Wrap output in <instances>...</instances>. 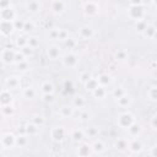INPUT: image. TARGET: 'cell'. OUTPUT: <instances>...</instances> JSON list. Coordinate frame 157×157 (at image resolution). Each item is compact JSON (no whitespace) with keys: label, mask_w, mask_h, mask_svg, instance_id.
I'll list each match as a JSON object with an SVG mask.
<instances>
[{"label":"cell","mask_w":157,"mask_h":157,"mask_svg":"<svg viewBox=\"0 0 157 157\" xmlns=\"http://www.w3.org/2000/svg\"><path fill=\"white\" fill-rule=\"evenodd\" d=\"M31 121H32L33 124L38 125V126L40 128L42 125H44V123H45V119H44L42 115H38V114H36V115H33V117L31 118Z\"/></svg>","instance_id":"40"},{"label":"cell","mask_w":157,"mask_h":157,"mask_svg":"<svg viewBox=\"0 0 157 157\" xmlns=\"http://www.w3.org/2000/svg\"><path fill=\"white\" fill-rule=\"evenodd\" d=\"M33 29H34V23H33L32 21H25V23H23V29H22V32L29 33V32H32Z\"/></svg>","instance_id":"42"},{"label":"cell","mask_w":157,"mask_h":157,"mask_svg":"<svg viewBox=\"0 0 157 157\" xmlns=\"http://www.w3.org/2000/svg\"><path fill=\"white\" fill-rule=\"evenodd\" d=\"M25 44H27V38L25 37H17L15 40V45L17 47V49H20L21 47H23Z\"/></svg>","instance_id":"48"},{"label":"cell","mask_w":157,"mask_h":157,"mask_svg":"<svg viewBox=\"0 0 157 157\" xmlns=\"http://www.w3.org/2000/svg\"><path fill=\"white\" fill-rule=\"evenodd\" d=\"M91 93H92V96H93L94 98H97V99H104L105 96H107V88H105L104 86L98 85Z\"/></svg>","instance_id":"18"},{"label":"cell","mask_w":157,"mask_h":157,"mask_svg":"<svg viewBox=\"0 0 157 157\" xmlns=\"http://www.w3.org/2000/svg\"><path fill=\"white\" fill-rule=\"evenodd\" d=\"M128 132H129V135L131 136V137H136L139 134H140V131H141V128H140V125L139 124H136V123H132L128 129Z\"/></svg>","instance_id":"30"},{"label":"cell","mask_w":157,"mask_h":157,"mask_svg":"<svg viewBox=\"0 0 157 157\" xmlns=\"http://www.w3.org/2000/svg\"><path fill=\"white\" fill-rule=\"evenodd\" d=\"M40 92L42 93H54V85L50 81H43L40 83Z\"/></svg>","instance_id":"27"},{"label":"cell","mask_w":157,"mask_h":157,"mask_svg":"<svg viewBox=\"0 0 157 157\" xmlns=\"http://www.w3.org/2000/svg\"><path fill=\"white\" fill-rule=\"evenodd\" d=\"M4 150V145H2V142H1V140H0V152Z\"/></svg>","instance_id":"58"},{"label":"cell","mask_w":157,"mask_h":157,"mask_svg":"<svg viewBox=\"0 0 157 157\" xmlns=\"http://www.w3.org/2000/svg\"><path fill=\"white\" fill-rule=\"evenodd\" d=\"M131 102H132V98H131V96L128 94V93H125V94H123L121 97L117 98V104H118L119 107H123V108L129 107V105L131 104Z\"/></svg>","instance_id":"19"},{"label":"cell","mask_w":157,"mask_h":157,"mask_svg":"<svg viewBox=\"0 0 157 157\" xmlns=\"http://www.w3.org/2000/svg\"><path fill=\"white\" fill-rule=\"evenodd\" d=\"M0 108H1L2 115H5V117H11V115H13V113H15V109H13V107H12L11 104L2 105V107H0Z\"/></svg>","instance_id":"37"},{"label":"cell","mask_w":157,"mask_h":157,"mask_svg":"<svg viewBox=\"0 0 157 157\" xmlns=\"http://www.w3.org/2000/svg\"><path fill=\"white\" fill-rule=\"evenodd\" d=\"M85 131V136L87 135L88 137H96V136H98V134H99V129L97 128V126H90V128H87L86 130H83Z\"/></svg>","instance_id":"36"},{"label":"cell","mask_w":157,"mask_h":157,"mask_svg":"<svg viewBox=\"0 0 157 157\" xmlns=\"http://www.w3.org/2000/svg\"><path fill=\"white\" fill-rule=\"evenodd\" d=\"M91 150H92V153H94V155H101V153H103L104 152V150H105V145H104V142L102 141V140H94L91 145Z\"/></svg>","instance_id":"16"},{"label":"cell","mask_w":157,"mask_h":157,"mask_svg":"<svg viewBox=\"0 0 157 157\" xmlns=\"http://www.w3.org/2000/svg\"><path fill=\"white\" fill-rule=\"evenodd\" d=\"M83 85H85V87H86V90H87V91L92 92V91L98 86V81H97V78H96V77H93V76H92V77H91L88 81H86Z\"/></svg>","instance_id":"33"},{"label":"cell","mask_w":157,"mask_h":157,"mask_svg":"<svg viewBox=\"0 0 157 157\" xmlns=\"http://www.w3.org/2000/svg\"><path fill=\"white\" fill-rule=\"evenodd\" d=\"M74 107L72 105H69V104H65V105H61L60 109H59V115L61 118H71L74 115Z\"/></svg>","instance_id":"17"},{"label":"cell","mask_w":157,"mask_h":157,"mask_svg":"<svg viewBox=\"0 0 157 157\" xmlns=\"http://www.w3.org/2000/svg\"><path fill=\"white\" fill-rule=\"evenodd\" d=\"M27 10L32 13H37L40 11V2L38 0H29L27 2Z\"/></svg>","instance_id":"26"},{"label":"cell","mask_w":157,"mask_h":157,"mask_svg":"<svg viewBox=\"0 0 157 157\" xmlns=\"http://www.w3.org/2000/svg\"><path fill=\"white\" fill-rule=\"evenodd\" d=\"M151 156H152V157H156V156H157V147H156V146H153V147H152Z\"/></svg>","instance_id":"56"},{"label":"cell","mask_w":157,"mask_h":157,"mask_svg":"<svg viewBox=\"0 0 157 157\" xmlns=\"http://www.w3.org/2000/svg\"><path fill=\"white\" fill-rule=\"evenodd\" d=\"M21 85V80L17 76H9L5 81V86L7 90H16Z\"/></svg>","instance_id":"15"},{"label":"cell","mask_w":157,"mask_h":157,"mask_svg":"<svg viewBox=\"0 0 157 157\" xmlns=\"http://www.w3.org/2000/svg\"><path fill=\"white\" fill-rule=\"evenodd\" d=\"M47 55L50 60H56L61 56V50H60V47L56 45V44H52L48 49H47Z\"/></svg>","instance_id":"12"},{"label":"cell","mask_w":157,"mask_h":157,"mask_svg":"<svg viewBox=\"0 0 157 157\" xmlns=\"http://www.w3.org/2000/svg\"><path fill=\"white\" fill-rule=\"evenodd\" d=\"M128 144H129V140L128 139H125V137H118L115 140V142H114V147L118 151L123 152V151H125L128 148Z\"/></svg>","instance_id":"22"},{"label":"cell","mask_w":157,"mask_h":157,"mask_svg":"<svg viewBox=\"0 0 157 157\" xmlns=\"http://www.w3.org/2000/svg\"><path fill=\"white\" fill-rule=\"evenodd\" d=\"M16 18V12L15 10L10 6L6 9L0 10V20H6V21H13Z\"/></svg>","instance_id":"13"},{"label":"cell","mask_w":157,"mask_h":157,"mask_svg":"<svg viewBox=\"0 0 157 157\" xmlns=\"http://www.w3.org/2000/svg\"><path fill=\"white\" fill-rule=\"evenodd\" d=\"M66 135V130L63 128V126H54L52 130H50V137L54 142H60L64 140Z\"/></svg>","instance_id":"5"},{"label":"cell","mask_w":157,"mask_h":157,"mask_svg":"<svg viewBox=\"0 0 157 157\" xmlns=\"http://www.w3.org/2000/svg\"><path fill=\"white\" fill-rule=\"evenodd\" d=\"M13 22V28H15V31H22L23 29V23H25V21H22V20H13L12 21Z\"/></svg>","instance_id":"50"},{"label":"cell","mask_w":157,"mask_h":157,"mask_svg":"<svg viewBox=\"0 0 157 157\" xmlns=\"http://www.w3.org/2000/svg\"><path fill=\"white\" fill-rule=\"evenodd\" d=\"M64 45L67 48V49H70V50H72V49H75L76 48V45H77V39L76 38H74V37H67L64 42Z\"/></svg>","instance_id":"32"},{"label":"cell","mask_w":157,"mask_h":157,"mask_svg":"<svg viewBox=\"0 0 157 157\" xmlns=\"http://www.w3.org/2000/svg\"><path fill=\"white\" fill-rule=\"evenodd\" d=\"M27 58L21 53V52H15V58H13V64H18V63H21V61H23V60H26Z\"/></svg>","instance_id":"45"},{"label":"cell","mask_w":157,"mask_h":157,"mask_svg":"<svg viewBox=\"0 0 157 157\" xmlns=\"http://www.w3.org/2000/svg\"><path fill=\"white\" fill-rule=\"evenodd\" d=\"M128 58V53L124 49H118L115 52V59L117 60H125Z\"/></svg>","instance_id":"44"},{"label":"cell","mask_w":157,"mask_h":157,"mask_svg":"<svg viewBox=\"0 0 157 157\" xmlns=\"http://www.w3.org/2000/svg\"><path fill=\"white\" fill-rule=\"evenodd\" d=\"M86 105V101L82 96H76L72 101V107L74 108H77V109H82L83 107Z\"/></svg>","instance_id":"31"},{"label":"cell","mask_w":157,"mask_h":157,"mask_svg":"<svg viewBox=\"0 0 157 157\" xmlns=\"http://www.w3.org/2000/svg\"><path fill=\"white\" fill-rule=\"evenodd\" d=\"M42 101L44 103H53L54 102V94L53 93H42Z\"/></svg>","instance_id":"46"},{"label":"cell","mask_w":157,"mask_h":157,"mask_svg":"<svg viewBox=\"0 0 157 157\" xmlns=\"http://www.w3.org/2000/svg\"><path fill=\"white\" fill-rule=\"evenodd\" d=\"M132 123H135V117L131 113H129V112L121 113L118 117V120H117L118 126L119 128H123V129H128Z\"/></svg>","instance_id":"2"},{"label":"cell","mask_w":157,"mask_h":157,"mask_svg":"<svg viewBox=\"0 0 157 157\" xmlns=\"http://www.w3.org/2000/svg\"><path fill=\"white\" fill-rule=\"evenodd\" d=\"M98 11H99V5H98V2L90 0V1H87V2L83 4V12H85L87 16H94Z\"/></svg>","instance_id":"7"},{"label":"cell","mask_w":157,"mask_h":157,"mask_svg":"<svg viewBox=\"0 0 157 157\" xmlns=\"http://www.w3.org/2000/svg\"><path fill=\"white\" fill-rule=\"evenodd\" d=\"M90 117H91V113L88 110H81L80 115H78V119L81 121H87V120H90Z\"/></svg>","instance_id":"49"},{"label":"cell","mask_w":157,"mask_h":157,"mask_svg":"<svg viewBox=\"0 0 157 157\" xmlns=\"http://www.w3.org/2000/svg\"><path fill=\"white\" fill-rule=\"evenodd\" d=\"M27 145H28V135L27 134H18V136H16V140H15V146L23 148Z\"/></svg>","instance_id":"21"},{"label":"cell","mask_w":157,"mask_h":157,"mask_svg":"<svg viewBox=\"0 0 157 157\" xmlns=\"http://www.w3.org/2000/svg\"><path fill=\"white\" fill-rule=\"evenodd\" d=\"M156 33H157V29H156V26H153V25H147V27L142 32V34L148 39H155Z\"/></svg>","instance_id":"24"},{"label":"cell","mask_w":157,"mask_h":157,"mask_svg":"<svg viewBox=\"0 0 157 157\" xmlns=\"http://www.w3.org/2000/svg\"><path fill=\"white\" fill-rule=\"evenodd\" d=\"M144 4H155V0H142V5Z\"/></svg>","instance_id":"57"},{"label":"cell","mask_w":157,"mask_h":157,"mask_svg":"<svg viewBox=\"0 0 157 157\" xmlns=\"http://www.w3.org/2000/svg\"><path fill=\"white\" fill-rule=\"evenodd\" d=\"M0 140L4 145V148H12L15 146V140H16V136L11 132H5L0 136Z\"/></svg>","instance_id":"9"},{"label":"cell","mask_w":157,"mask_h":157,"mask_svg":"<svg viewBox=\"0 0 157 157\" xmlns=\"http://www.w3.org/2000/svg\"><path fill=\"white\" fill-rule=\"evenodd\" d=\"M66 9V5L63 0H53L50 4V10L54 15H61Z\"/></svg>","instance_id":"10"},{"label":"cell","mask_w":157,"mask_h":157,"mask_svg":"<svg viewBox=\"0 0 157 157\" xmlns=\"http://www.w3.org/2000/svg\"><path fill=\"white\" fill-rule=\"evenodd\" d=\"M36 94H37V92L32 86H27V87H25L22 90V96L26 99H33L36 97Z\"/></svg>","instance_id":"28"},{"label":"cell","mask_w":157,"mask_h":157,"mask_svg":"<svg viewBox=\"0 0 157 157\" xmlns=\"http://www.w3.org/2000/svg\"><path fill=\"white\" fill-rule=\"evenodd\" d=\"M16 66H17V70L21 71V72H26L27 70H29V63L27 61V59L21 61V63H18V64H16Z\"/></svg>","instance_id":"41"},{"label":"cell","mask_w":157,"mask_h":157,"mask_svg":"<svg viewBox=\"0 0 157 157\" xmlns=\"http://www.w3.org/2000/svg\"><path fill=\"white\" fill-rule=\"evenodd\" d=\"M63 65L67 69H75L78 65V56L74 52H69L61 56Z\"/></svg>","instance_id":"1"},{"label":"cell","mask_w":157,"mask_h":157,"mask_svg":"<svg viewBox=\"0 0 157 157\" xmlns=\"http://www.w3.org/2000/svg\"><path fill=\"white\" fill-rule=\"evenodd\" d=\"M136 23H135V28H136V31L137 32H140V33H142L144 31H145V28L147 27V21L145 20V18H141V20H137V21H135Z\"/></svg>","instance_id":"35"},{"label":"cell","mask_w":157,"mask_h":157,"mask_svg":"<svg viewBox=\"0 0 157 157\" xmlns=\"http://www.w3.org/2000/svg\"><path fill=\"white\" fill-rule=\"evenodd\" d=\"M15 31L13 28V22L12 21H6V20H0V34L4 37L11 36V33Z\"/></svg>","instance_id":"6"},{"label":"cell","mask_w":157,"mask_h":157,"mask_svg":"<svg viewBox=\"0 0 157 157\" xmlns=\"http://www.w3.org/2000/svg\"><path fill=\"white\" fill-rule=\"evenodd\" d=\"M96 78H97V81H98V85L104 86V87L109 86V85L112 83V81H113V80H112V76L108 75V74H101V75L97 76Z\"/></svg>","instance_id":"23"},{"label":"cell","mask_w":157,"mask_h":157,"mask_svg":"<svg viewBox=\"0 0 157 157\" xmlns=\"http://www.w3.org/2000/svg\"><path fill=\"white\" fill-rule=\"evenodd\" d=\"M142 5V0H130V6H137Z\"/></svg>","instance_id":"55"},{"label":"cell","mask_w":157,"mask_h":157,"mask_svg":"<svg viewBox=\"0 0 157 157\" xmlns=\"http://www.w3.org/2000/svg\"><path fill=\"white\" fill-rule=\"evenodd\" d=\"M27 44L32 48H37L39 45V38L37 36H29L27 38Z\"/></svg>","instance_id":"39"},{"label":"cell","mask_w":157,"mask_h":157,"mask_svg":"<svg viewBox=\"0 0 157 157\" xmlns=\"http://www.w3.org/2000/svg\"><path fill=\"white\" fill-rule=\"evenodd\" d=\"M77 155L81 156V157H87V156H91L92 155V150H91V146L88 144H82L78 148H77Z\"/></svg>","instance_id":"25"},{"label":"cell","mask_w":157,"mask_h":157,"mask_svg":"<svg viewBox=\"0 0 157 157\" xmlns=\"http://www.w3.org/2000/svg\"><path fill=\"white\" fill-rule=\"evenodd\" d=\"M128 16L134 20V21H137V20H141L144 18L145 16V9L142 5H137V6H130L129 10H128Z\"/></svg>","instance_id":"3"},{"label":"cell","mask_w":157,"mask_h":157,"mask_svg":"<svg viewBox=\"0 0 157 157\" xmlns=\"http://www.w3.org/2000/svg\"><path fill=\"white\" fill-rule=\"evenodd\" d=\"M147 97L150 98L151 102H156L157 101V87L156 86H151L147 91Z\"/></svg>","instance_id":"38"},{"label":"cell","mask_w":157,"mask_h":157,"mask_svg":"<svg viewBox=\"0 0 157 157\" xmlns=\"http://www.w3.org/2000/svg\"><path fill=\"white\" fill-rule=\"evenodd\" d=\"M78 36H80V38L87 40V39H91V38L94 36V31H93V28L90 27V26H82V27L78 29Z\"/></svg>","instance_id":"14"},{"label":"cell","mask_w":157,"mask_h":157,"mask_svg":"<svg viewBox=\"0 0 157 157\" xmlns=\"http://www.w3.org/2000/svg\"><path fill=\"white\" fill-rule=\"evenodd\" d=\"M69 37V32L66 31V29H59V36H58V40H61V42H64L66 38Z\"/></svg>","instance_id":"51"},{"label":"cell","mask_w":157,"mask_h":157,"mask_svg":"<svg viewBox=\"0 0 157 157\" xmlns=\"http://www.w3.org/2000/svg\"><path fill=\"white\" fill-rule=\"evenodd\" d=\"M151 128H152L153 130L157 129V115H156V114L151 118Z\"/></svg>","instance_id":"54"},{"label":"cell","mask_w":157,"mask_h":157,"mask_svg":"<svg viewBox=\"0 0 157 157\" xmlns=\"http://www.w3.org/2000/svg\"><path fill=\"white\" fill-rule=\"evenodd\" d=\"M142 148H144V146H142L141 141H139L137 139H135V137H134V139L129 140L128 150L130 151V153H131V155H139V153H141Z\"/></svg>","instance_id":"8"},{"label":"cell","mask_w":157,"mask_h":157,"mask_svg":"<svg viewBox=\"0 0 157 157\" xmlns=\"http://www.w3.org/2000/svg\"><path fill=\"white\" fill-rule=\"evenodd\" d=\"M18 52H21L26 58H31L32 55H33V52H34V48H32V47H29L28 44H25L23 47H21L20 49H18Z\"/></svg>","instance_id":"34"},{"label":"cell","mask_w":157,"mask_h":157,"mask_svg":"<svg viewBox=\"0 0 157 157\" xmlns=\"http://www.w3.org/2000/svg\"><path fill=\"white\" fill-rule=\"evenodd\" d=\"M48 36H49V38H50V39H58L59 29H58V28H50V29H49Z\"/></svg>","instance_id":"52"},{"label":"cell","mask_w":157,"mask_h":157,"mask_svg":"<svg viewBox=\"0 0 157 157\" xmlns=\"http://www.w3.org/2000/svg\"><path fill=\"white\" fill-rule=\"evenodd\" d=\"M126 93V91H125V88H123V87H117V88H114L113 90V92H112V94H113V97L117 99V98H119V97H121L123 94H125Z\"/></svg>","instance_id":"43"},{"label":"cell","mask_w":157,"mask_h":157,"mask_svg":"<svg viewBox=\"0 0 157 157\" xmlns=\"http://www.w3.org/2000/svg\"><path fill=\"white\" fill-rule=\"evenodd\" d=\"M15 52L13 49L11 48H4L1 52H0V59L4 64L6 65H10V64H13V58H15Z\"/></svg>","instance_id":"4"},{"label":"cell","mask_w":157,"mask_h":157,"mask_svg":"<svg viewBox=\"0 0 157 157\" xmlns=\"http://www.w3.org/2000/svg\"><path fill=\"white\" fill-rule=\"evenodd\" d=\"M12 101H13V97H12L10 90L4 88V90L0 91V107L12 104Z\"/></svg>","instance_id":"11"},{"label":"cell","mask_w":157,"mask_h":157,"mask_svg":"<svg viewBox=\"0 0 157 157\" xmlns=\"http://www.w3.org/2000/svg\"><path fill=\"white\" fill-rule=\"evenodd\" d=\"M25 128H26V134H27L28 136L37 135V134H38V130H39V126L36 125V124H33L32 121L28 123L27 125H25Z\"/></svg>","instance_id":"29"},{"label":"cell","mask_w":157,"mask_h":157,"mask_svg":"<svg viewBox=\"0 0 157 157\" xmlns=\"http://www.w3.org/2000/svg\"><path fill=\"white\" fill-rule=\"evenodd\" d=\"M11 6V0H0V10L10 7Z\"/></svg>","instance_id":"53"},{"label":"cell","mask_w":157,"mask_h":157,"mask_svg":"<svg viewBox=\"0 0 157 157\" xmlns=\"http://www.w3.org/2000/svg\"><path fill=\"white\" fill-rule=\"evenodd\" d=\"M70 137L74 142H81L85 137V131L81 130V129H74L71 132H70Z\"/></svg>","instance_id":"20"},{"label":"cell","mask_w":157,"mask_h":157,"mask_svg":"<svg viewBox=\"0 0 157 157\" xmlns=\"http://www.w3.org/2000/svg\"><path fill=\"white\" fill-rule=\"evenodd\" d=\"M91 77H92V74H91L90 71H83V72L80 74V77H78V78H80V81H81L82 83H85V82L88 81Z\"/></svg>","instance_id":"47"}]
</instances>
